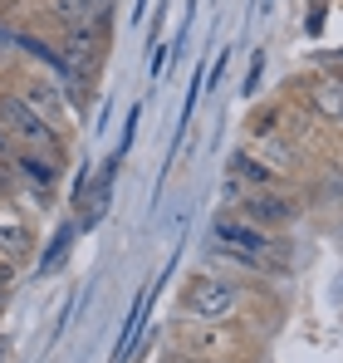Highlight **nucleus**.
Instances as JSON below:
<instances>
[{"instance_id":"obj_6","label":"nucleus","mask_w":343,"mask_h":363,"mask_svg":"<svg viewBox=\"0 0 343 363\" xmlns=\"http://www.w3.org/2000/svg\"><path fill=\"white\" fill-rule=\"evenodd\" d=\"M113 5L118 0H55L64 30H103L113 20Z\"/></svg>"},{"instance_id":"obj_3","label":"nucleus","mask_w":343,"mask_h":363,"mask_svg":"<svg viewBox=\"0 0 343 363\" xmlns=\"http://www.w3.org/2000/svg\"><path fill=\"white\" fill-rule=\"evenodd\" d=\"M211 241L230 255H240V260H250V265H275V236L240 221V216H230V211L211 221Z\"/></svg>"},{"instance_id":"obj_4","label":"nucleus","mask_w":343,"mask_h":363,"mask_svg":"<svg viewBox=\"0 0 343 363\" xmlns=\"http://www.w3.org/2000/svg\"><path fill=\"white\" fill-rule=\"evenodd\" d=\"M235 206H240V211H230V216H240V221H250V226H260V231H270V226H289V221L299 216V196H289V191H280V186L240 191Z\"/></svg>"},{"instance_id":"obj_5","label":"nucleus","mask_w":343,"mask_h":363,"mask_svg":"<svg viewBox=\"0 0 343 363\" xmlns=\"http://www.w3.org/2000/svg\"><path fill=\"white\" fill-rule=\"evenodd\" d=\"M265 186H280V172L265 167L255 152H235L230 157V182H226V196L235 201L240 191H265Z\"/></svg>"},{"instance_id":"obj_2","label":"nucleus","mask_w":343,"mask_h":363,"mask_svg":"<svg viewBox=\"0 0 343 363\" xmlns=\"http://www.w3.org/2000/svg\"><path fill=\"white\" fill-rule=\"evenodd\" d=\"M181 309H186V319H201V324H230L245 309V290L226 275H191Z\"/></svg>"},{"instance_id":"obj_13","label":"nucleus","mask_w":343,"mask_h":363,"mask_svg":"<svg viewBox=\"0 0 343 363\" xmlns=\"http://www.w3.org/2000/svg\"><path fill=\"white\" fill-rule=\"evenodd\" d=\"M108 196H113V162L99 172V186L79 196V226H99L108 216Z\"/></svg>"},{"instance_id":"obj_10","label":"nucleus","mask_w":343,"mask_h":363,"mask_svg":"<svg viewBox=\"0 0 343 363\" xmlns=\"http://www.w3.org/2000/svg\"><path fill=\"white\" fill-rule=\"evenodd\" d=\"M181 339H186V349H191V354H201V359H221V354L235 349V339L226 334V324H201V319H196V324H186V334H181Z\"/></svg>"},{"instance_id":"obj_11","label":"nucleus","mask_w":343,"mask_h":363,"mask_svg":"<svg viewBox=\"0 0 343 363\" xmlns=\"http://www.w3.org/2000/svg\"><path fill=\"white\" fill-rule=\"evenodd\" d=\"M309 108L329 123V128H343V79H329V74L314 79L309 84Z\"/></svg>"},{"instance_id":"obj_14","label":"nucleus","mask_w":343,"mask_h":363,"mask_svg":"<svg viewBox=\"0 0 343 363\" xmlns=\"http://www.w3.org/2000/svg\"><path fill=\"white\" fill-rule=\"evenodd\" d=\"M69 241H74V226H59V236H55V245H50V255H45V275L55 270V265H64V255H69Z\"/></svg>"},{"instance_id":"obj_12","label":"nucleus","mask_w":343,"mask_h":363,"mask_svg":"<svg viewBox=\"0 0 343 363\" xmlns=\"http://www.w3.org/2000/svg\"><path fill=\"white\" fill-rule=\"evenodd\" d=\"M103 55V30H64V64L69 69H94Z\"/></svg>"},{"instance_id":"obj_8","label":"nucleus","mask_w":343,"mask_h":363,"mask_svg":"<svg viewBox=\"0 0 343 363\" xmlns=\"http://www.w3.org/2000/svg\"><path fill=\"white\" fill-rule=\"evenodd\" d=\"M15 94H20V99H25L40 118L50 123V128H59V123H64V94H59L50 79H20V84H15Z\"/></svg>"},{"instance_id":"obj_7","label":"nucleus","mask_w":343,"mask_h":363,"mask_svg":"<svg viewBox=\"0 0 343 363\" xmlns=\"http://www.w3.org/2000/svg\"><path fill=\"white\" fill-rule=\"evenodd\" d=\"M10 172L25 177L35 191H55L59 177H64L59 157H50V152H15V157H10Z\"/></svg>"},{"instance_id":"obj_1","label":"nucleus","mask_w":343,"mask_h":363,"mask_svg":"<svg viewBox=\"0 0 343 363\" xmlns=\"http://www.w3.org/2000/svg\"><path fill=\"white\" fill-rule=\"evenodd\" d=\"M0 138H5L10 157L15 152H50V157H59V128H50L15 89H0Z\"/></svg>"},{"instance_id":"obj_9","label":"nucleus","mask_w":343,"mask_h":363,"mask_svg":"<svg viewBox=\"0 0 343 363\" xmlns=\"http://www.w3.org/2000/svg\"><path fill=\"white\" fill-rule=\"evenodd\" d=\"M30 250H35L30 226L0 211V265H10V270H15V265H25V260H30Z\"/></svg>"},{"instance_id":"obj_15","label":"nucleus","mask_w":343,"mask_h":363,"mask_svg":"<svg viewBox=\"0 0 343 363\" xmlns=\"http://www.w3.org/2000/svg\"><path fill=\"white\" fill-rule=\"evenodd\" d=\"M10 280H15V270L0 265V309H5V300H10Z\"/></svg>"}]
</instances>
